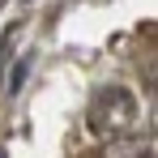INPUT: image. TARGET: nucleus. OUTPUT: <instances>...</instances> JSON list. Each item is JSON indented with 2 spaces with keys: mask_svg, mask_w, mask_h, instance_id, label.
<instances>
[{
  "mask_svg": "<svg viewBox=\"0 0 158 158\" xmlns=\"http://www.w3.org/2000/svg\"><path fill=\"white\" fill-rule=\"evenodd\" d=\"M98 158H150V141H141L137 132H128V137H111Z\"/></svg>",
  "mask_w": 158,
  "mask_h": 158,
  "instance_id": "obj_2",
  "label": "nucleus"
},
{
  "mask_svg": "<svg viewBox=\"0 0 158 158\" xmlns=\"http://www.w3.org/2000/svg\"><path fill=\"white\" fill-rule=\"evenodd\" d=\"M26 73H30V56H22V60H17V69H13V77H9V94H17V90H22Z\"/></svg>",
  "mask_w": 158,
  "mask_h": 158,
  "instance_id": "obj_3",
  "label": "nucleus"
},
{
  "mask_svg": "<svg viewBox=\"0 0 158 158\" xmlns=\"http://www.w3.org/2000/svg\"><path fill=\"white\" fill-rule=\"evenodd\" d=\"M137 120H141V107L132 98V90H124V85H103L90 98V111H85V124L107 141L137 132Z\"/></svg>",
  "mask_w": 158,
  "mask_h": 158,
  "instance_id": "obj_1",
  "label": "nucleus"
}]
</instances>
